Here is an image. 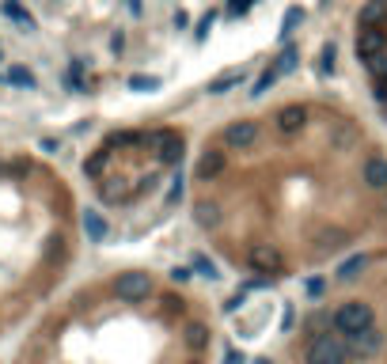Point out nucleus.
<instances>
[{
	"instance_id": "1",
	"label": "nucleus",
	"mask_w": 387,
	"mask_h": 364,
	"mask_svg": "<svg viewBox=\"0 0 387 364\" xmlns=\"http://www.w3.org/2000/svg\"><path fill=\"white\" fill-rule=\"evenodd\" d=\"M304 364H349L353 353H349V341L334 334V330H319V334H307L304 341Z\"/></svg>"
},
{
	"instance_id": "2",
	"label": "nucleus",
	"mask_w": 387,
	"mask_h": 364,
	"mask_svg": "<svg viewBox=\"0 0 387 364\" xmlns=\"http://www.w3.org/2000/svg\"><path fill=\"white\" fill-rule=\"evenodd\" d=\"M372 326H376V311H372V304H364V300H346L330 311V330L342 334L346 341L364 334V330H372Z\"/></svg>"
},
{
	"instance_id": "3",
	"label": "nucleus",
	"mask_w": 387,
	"mask_h": 364,
	"mask_svg": "<svg viewBox=\"0 0 387 364\" xmlns=\"http://www.w3.org/2000/svg\"><path fill=\"white\" fill-rule=\"evenodd\" d=\"M110 292H114L118 304H148L152 292H156V281H152V273H145V270H126L114 277Z\"/></svg>"
},
{
	"instance_id": "4",
	"label": "nucleus",
	"mask_w": 387,
	"mask_h": 364,
	"mask_svg": "<svg viewBox=\"0 0 387 364\" xmlns=\"http://www.w3.org/2000/svg\"><path fill=\"white\" fill-rule=\"evenodd\" d=\"M247 266L262 277H281L285 273V255L273 243H251L247 247Z\"/></svg>"
},
{
	"instance_id": "5",
	"label": "nucleus",
	"mask_w": 387,
	"mask_h": 364,
	"mask_svg": "<svg viewBox=\"0 0 387 364\" xmlns=\"http://www.w3.org/2000/svg\"><path fill=\"white\" fill-rule=\"evenodd\" d=\"M383 341H387V334H383L380 326H372V330H364V334L349 338V353H353V360H372V357H380Z\"/></svg>"
},
{
	"instance_id": "6",
	"label": "nucleus",
	"mask_w": 387,
	"mask_h": 364,
	"mask_svg": "<svg viewBox=\"0 0 387 364\" xmlns=\"http://www.w3.org/2000/svg\"><path fill=\"white\" fill-rule=\"evenodd\" d=\"M376 53H387V31L383 27H361L357 31V61H372Z\"/></svg>"
},
{
	"instance_id": "7",
	"label": "nucleus",
	"mask_w": 387,
	"mask_h": 364,
	"mask_svg": "<svg viewBox=\"0 0 387 364\" xmlns=\"http://www.w3.org/2000/svg\"><path fill=\"white\" fill-rule=\"evenodd\" d=\"M254 140H258V121H251V118H239V121H231V126H224V145L228 148H251Z\"/></svg>"
},
{
	"instance_id": "8",
	"label": "nucleus",
	"mask_w": 387,
	"mask_h": 364,
	"mask_svg": "<svg viewBox=\"0 0 387 364\" xmlns=\"http://www.w3.org/2000/svg\"><path fill=\"white\" fill-rule=\"evenodd\" d=\"M273 126H278V133L281 137H296L300 129L307 126V110L300 103H289V106H281L278 114H273Z\"/></svg>"
},
{
	"instance_id": "9",
	"label": "nucleus",
	"mask_w": 387,
	"mask_h": 364,
	"mask_svg": "<svg viewBox=\"0 0 387 364\" xmlns=\"http://www.w3.org/2000/svg\"><path fill=\"white\" fill-rule=\"evenodd\" d=\"M361 182L369 186V190H383V186H387V160H380V156H369V160H364Z\"/></svg>"
},
{
	"instance_id": "10",
	"label": "nucleus",
	"mask_w": 387,
	"mask_h": 364,
	"mask_svg": "<svg viewBox=\"0 0 387 364\" xmlns=\"http://www.w3.org/2000/svg\"><path fill=\"white\" fill-rule=\"evenodd\" d=\"M220 171H224V152H220V148H205L202 160H197V179L209 182V179H217Z\"/></svg>"
},
{
	"instance_id": "11",
	"label": "nucleus",
	"mask_w": 387,
	"mask_h": 364,
	"mask_svg": "<svg viewBox=\"0 0 387 364\" xmlns=\"http://www.w3.org/2000/svg\"><path fill=\"white\" fill-rule=\"evenodd\" d=\"M243 80H247V72L243 69H228V72H220L217 80H209V95H228L231 87H239Z\"/></svg>"
},
{
	"instance_id": "12",
	"label": "nucleus",
	"mask_w": 387,
	"mask_h": 364,
	"mask_svg": "<svg viewBox=\"0 0 387 364\" xmlns=\"http://www.w3.org/2000/svg\"><path fill=\"white\" fill-rule=\"evenodd\" d=\"M383 19H387V0H369V4L361 8L357 23H361V27H380Z\"/></svg>"
},
{
	"instance_id": "13",
	"label": "nucleus",
	"mask_w": 387,
	"mask_h": 364,
	"mask_svg": "<svg viewBox=\"0 0 387 364\" xmlns=\"http://www.w3.org/2000/svg\"><path fill=\"white\" fill-rule=\"evenodd\" d=\"M84 231H87V239H92V243H103L107 239V220H103V213H95V209H87V213H84Z\"/></svg>"
},
{
	"instance_id": "14",
	"label": "nucleus",
	"mask_w": 387,
	"mask_h": 364,
	"mask_svg": "<svg viewBox=\"0 0 387 364\" xmlns=\"http://www.w3.org/2000/svg\"><path fill=\"white\" fill-rule=\"evenodd\" d=\"M156 152H160V160H163V163H182V137L171 129V133L163 137V145H160Z\"/></svg>"
},
{
	"instance_id": "15",
	"label": "nucleus",
	"mask_w": 387,
	"mask_h": 364,
	"mask_svg": "<svg viewBox=\"0 0 387 364\" xmlns=\"http://www.w3.org/2000/svg\"><path fill=\"white\" fill-rule=\"evenodd\" d=\"M194 216H197V224L209 228V231L220 228V209H217L213 202H197V205H194Z\"/></svg>"
},
{
	"instance_id": "16",
	"label": "nucleus",
	"mask_w": 387,
	"mask_h": 364,
	"mask_svg": "<svg viewBox=\"0 0 387 364\" xmlns=\"http://www.w3.org/2000/svg\"><path fill=\"white\" fill-rule=\"evenodd\" d=\"M296 65H300V50H296V46H285V50L278 53V61H273V69H278V76H285V72H293Z\"/></svg>"
},
{
	"instance_id": "17",
	"label": "nucleus",
	"mask_w": 387,
	"mask_h": 364,
	"mask_svg": "<svg viewBox=\"0 0 387 364\" xmlns=\"http://www.w3.org/2000/svg\"><path fill=\"white\" fill-rule=\"evenodd\" d=\"M346 231H342V228H330V231H319V247H323V250H338V247H346Z\"/></svg>"
},
{
	"instance_id": "18",
	"label": "nucleus",
	"mask_w": 387,
	"mask_h": 364,
	"mask_svg": "<svg viewBox=\"0 0 387 364\" xmlns=\"http://www.w3.org/2000/svg\"><path fill=\"white\" fill-rule=\"evenodd\" d=\"M107 163H110V152H107V148H99V152H95V156H92V160H87V163H84V171H87V179H99V175H103V171H107Z\"/></svg>"
},
{
	"instance_id": "19",
	"label": "nucleus",
	"mask_w": 387,
	"mask_h": 364,
	"mask_svg": "<svg viewBox=\"0 0 387 364\" xmlns=\"http://www.w3.org/2000/svg\"><path fill=\"white\" fill-rule=\"evenodd\" d=\"M364 69H369V76L376 84H387V53H376L372 61H364Z\"/></svg>"
},
{
	"instance_id": "20",
	"label": "nucleus",
	"mask_w": 387,
	"mask_h": 364,
	"mask_svg": "<svg viewBox=\"0 0 387 364\" xmlns=\"http://www.w3.org/2000/svg\"><path fill=\"white\" fill-rule=\"evenodd\" d=\"M273 80H278V69L270 65V69H262V72H258V80L251 84V95H266L270 87H273Z\"/></svg>"
},
{
	"instance_id": "21",
	"label": "nucleus",
	"mask_w": 387,
	"mask_h": 364,
	"mask_svg": "<svg viewBox=\"0 0 387 364\" xmlns=\"http://www.w3.org/2000/svg\"><path fill=\"white\" fill-rule=\"evenodd\" d=\"M364 266H369V258H364V255H353V258L346 262V266L338 270V277H342V281H349V277H357V273H361Z\"/></svg>"
},
{
	"instance_id": "22",
	"label": "nucleus",
	"mask_w": 387,
	"mask_h": 364,
	"mask_svg": "<svg viewBox=\"0 0 387 364\" xmlns=\"http://www.w3.org/2000/svg\"><path fill=\"white\" fill-rule=\"evenodd\" d=\"M8 80H12V84H19V87H35V84H38V80H35V72H31V69H23V65H12Z\"/></svg>"
},
{
	"instance_id": "23",
	"label": "nucleus",
	"mask_w": 387,
	"mask_h": 364,
	"mask_svg": "<svg viewBox=\"0 0 387 364\" xmlns=\"http://www.w3.org/2000/svg\"><path fill=\"white\" fill-rule=\"evenodd\" d=\"M163 80L160 76H129V87H133V92H156Z\"/></svg>"
},
{
	"instance_id": "24",
	"label": "nucleus",
	"mask_w": 387,
	"mask_h": 364,
	"mask_svg": "<svg viewBox=\"0 0 387 364\" xmlns=\"http://www.w3.org/2000/svg\"><path fill=\"white\" fill-rule=\"evenodd\" d=\"M300 19H304V12H300V8H289V12H285V23H281V38H289L293 31H296V23H300Z\"/></svg>"
},
{
	"instance_id": "25",
	"label": "nucleus",
	"mask_w": 387,
	"mask_h": 364,
	"mask_svg": "<svg viewBox=\"0 0 387 364\" xmlns=\"http://www.w3.org/2000/svg\"><path fill=\"white\" fill-rule=\"evenodd\" d=\"M334 57H338L334 42H327V46H323V53H319V69H323V72H334Z\"/></svg>"
},
{
	"instance_id": "26",
	"label": "nucleus",
	"mask_w": 387,
	"mask_h": 364,
	"mask_svg": "<svg viewBox=\"0 0 387 364\" xmlns=\"http://www.w3.org/2000/svg\"><path fill=\"white\" fill-rule=\"evenodd\" d=\"M141 140H145V133H114L110 145H141Z\"/></svg>"
},
{
	"instance_id": "27",
	"label": "nucleus",
	"mask_w": 387,
	"mask_h": 364,
	"mask_svg": "<svg viewBox=\"0 0 387 364\" xmlns=\"http://www.w3.org/2000/svg\"><path fill=\"white\" fill-rule=\"evenodd\" d=\"M194 270H197V273H205V277H217V266H213L209 258H194Z\"/></svg>"
},
{
	"instance_id": "28",
	"label": "nucleus",
	"mask_w": 387,
	"mask_h": 364,
	"mask_svg": "<svg viewBox=\"0 0 387 364\" xmlns=\"http://www.w3.org/2000/svg\"><path fill=\"white\" fill-rule=\"evenodd\" d=\"M213 19H217V12L202 16V23H197V31H194V35H197V38H205V35H209V27H213Z\"/></svg>"
},
{
	"instance_id": "29",
	"label": "nucleus",
	"mask_w": 387,
	"mask_h": 364,
	"mask_svg": "<svg viewBox=\"0 0 387 364\" xmlns=\"http://www.w3.org/2000/svg\"><path fill=\"white\" fill-rule=\"evenodd\" d=\"M353 140V129L349 126H338V133H334V145H349Z\"/></svg>"
},
{
	"instance_id": "30",
	"label": "nucleus",
	"mask_w": 387,
	"mask_h": 364,
	"mask_svg": "<svg viewBox=\"0 0 387 364\" xmlns=\"http://www.w3.org/2000/svg\"><path fill=\"white\" fill-rule=\"evenodd\" d=\"M171 281H175V285H186V281H190V270H186V266H175V270H171Z\"/></svg>"
},
{
	"instance_id": "31",
	"label": "nucleus",
	"mask_w": 387,
	"mask_h": 364,
	"mask_svg": "<svg viewBox=\"0 0 387 364\" xmlns=\"http://www.w3.org/2000/svg\"><path fill=\"white\" fill-rule=\"evenodd\" d=\"M251 4H254V0H231V8H228V12H231V16H239V12H247Z\"/></svg>"
},
{
	"instance_id": "32",
	"label": "nucleus",
	"mask_w": 387,
	"mask_h": 364,
	"mask_svg": "<svg viewBox=\"0 0 387 364\" xmlns=\"http://www.w3.org/2000/svg\"><path fill=\"white\" fill-rule=\"evenodd\" d=\"M175 27H179V31L190 27V12H182V8H179V12H175Z\"/></svg>"
},
{
	"instance_id": "33",
	"label": "nucleus",
	"mask_w": 387,
	"mask_h": 364,
	"mask_svg": "<svg viewBox=\"0 0 387 364\" xmlns=\"http://www.w3.org/2000/svg\"><path fill=\"white\" fill-rule=\"evenodd\" d=\"M228 364H243V353H236V349H228Z\"/></svg>"
},
{
	"instance_id": "34",
	"label": "nucleus",
	"mask_w": 387,
	"mask_h": 364,
	"mask_svg": "<svg viewBox=\"0 0 387 364\" xmlns=\"http://www.w3.org/2000/svg\"><path fill=\"white\" fill-rule=\"evenodd\" d=\"M126 8H129L133 16H141V0H126Z\"/></svg>"
},
{
	"instance_id": "35",
	"label": "nucleus",
	"mask_w": 387,
	"mask_h": 364,
	"mask_svg": "<svg viewBox=\"0 0 387 364\" xmlns=\"http://www.w3.org/2000/svg\"><path fill=\"white\" fill-rule=\"evenodd\" d=\"M254 364H270V360H266V357H262V360H254Z\"/></svg>"
}]
</instances>
